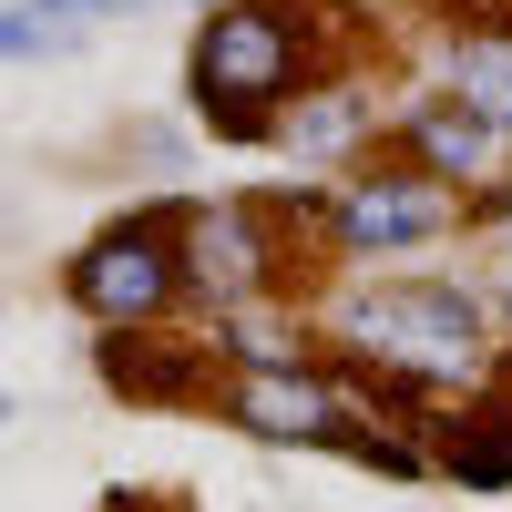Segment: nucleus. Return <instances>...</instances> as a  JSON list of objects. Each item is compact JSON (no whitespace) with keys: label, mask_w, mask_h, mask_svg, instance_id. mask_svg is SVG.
<instances>
[{"label":"nucleus","mask_w":512,"mask_h":512,"mask_svg":"<svg viewBox=\"0 0 512 512\" xmlns=\"http://www.w3.org/2000/svg\"><path fill=\"white\" fill-rule=\"evenodd\" d=\"M287 93H297V31H287V11L226 0L216 31L195 41V103H205V123H216L226 144H267Z\"/></svg>","instance_id":"1"},{"label":"nucleus","mask_w":512,"mask_h":512,"mask_svg":"<svg viewBox=\"0 0 512 512\" xmlns=\"http://www.w3.org/2000/svg\"><path fill=\"white\" fill-rule=\"evenodd\" d=\"M175 277H185V256H175V236H164V216H134V226H113V236H93L72 256V297L93 318H113V328L164 318Z\"/></svg>","instance_id":"2"},{"label":"nucleus","mask_w":512,"mask_h":512,"mask_svg":"<svg viewBox=\"0 0 512 512\" xmlns=\"http://www.w3.org/2000/svg\"><path fill=\"white\" fill-rule=\"evenodd\" d=\"M349 338L431 379V369H461V359H472V308H461L451 287H390V297H359Z\"/></svg>","instance_id":"3"},{"label":"nucleus","mask_w":512,"mask_h":512,"mask_svg":"<svg viewBox=\"0 0 512 512\" xmlns=\"http://www.w3.org/2000/svg\"><path fill=\"white\" fill-rule=\"evenodd\" d=\"M216 410L236 420V431H267V441H328V451H338V431H349V390L297 379V369H246Z\"/></svg>","instance_id":"4"},{"label":"nucleus","mask_w":512,"mask_h":512,"mask_svg":"<svg viewBox=\"0 0 512 512\" xmlns=\"http://www.w3.org/2000/svg\"><path fill=\"white\" fill-rule=\"evenodd\" d=\"M451 216V185L441 175H369L328 205V226L349 236V246H410V236H431Z\"/></svg>","instance_id":"5"},{"label":"nucleus","mask_w":512,"mask_h":512,"mask_svg":"<svg viewBox=\"0 0 512 512\" xmlns=\"http://www.w3.org/2000/svg\"><path fill=\"white\" fill-rule=\"evenodd\" d=\"M420 154L441 164V185L451 175H492L502 164V123L492 113H420Z\"/></svg>","instance_id":"6"},{"label":"nucleus","mask_w":512,"mask_h":512,"mask_svg":"<svg viewBox=\"0 0 512 512\" xmlns=\"http://www.w3.org/2000/svg\"><path fill=\"white\" fill-rule=\"evenodd\" d=\"M185 277H195V287H246V277H256V236H246V216H236V205H216V216L195 226Z\"/></svg>","instance_id":"7"},{"label":"nucleus","mask_w":512,"mask_h":512,"mask_svg":"<svg viewBox=\"0 0 512 512\" xmlns=\"http://www.w3.org/2000/svg\"><path fill=\"white\" fill-rule=\"evenodd\" d=\"M461 103L512 134V41H472V52H461Z\"/></svg>","instance_id":"8"},{"label":"nucleus","mask_w":512,"mask_h":512,"mask_svg":"<svg viewBox=\"0 0 512 512\" xmlns=\"http://www.w3.org/2000/svg\"><path fill=\"white\" fill-rule=\"evenodd\" d=\"M226 349H236L246 369H297V349H308V338H297L287 318H256V308H246V318H226Z\"/></svg>","instance_id":"9"},{"label":"nucleus","mask_w":512,"mask_h":512,"mask_svg":"<svg viewBox=\"0 0 512 512\" xmlns=\"http://www.w3.org/2000/svg\"><path fill=\"white\" fill-rule=\"evenodd\" d=\"M349 123H359V93H328V103H308V113H297V123H287V134L328 154V144H349Z\"/></svg>","instance_id":"10"},{"label":"nucleus","mask_w":512,"mask_h":512,"mask_svg":"<svg viewBox=\"0 0 512 512\" xmlns=\"http://www.w3.org/2000/svg\"><path fill=\"white\" fill-rule=\"evenodd\" d=\"M93 11H144V0H93Z\"/></svg>","instance_id":"11"}]
</instances>
